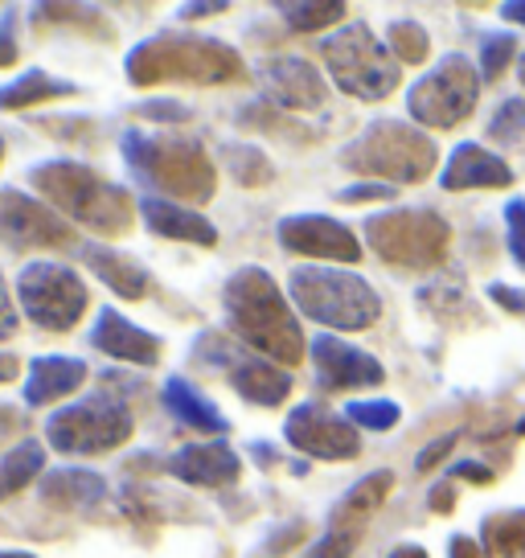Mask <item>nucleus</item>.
I'll return each instance as SVG.
<instances>
[{
    "label": "nucleus",
    "mask_w": 525,
    "mask_h": 558,
    "mask_svg": "<svg viewBox=\"0 0 525 558\" xmlns=\"http://www.w3.org/2000/svg\"><path fill=\"white\" fill-rule=\"evenodd\" d=\"M123 74L132 87H234L246 83L243 53L206 34H185V29H164V34L144 37L136 50L123 58Z\"/></svg>",
    "instance_id": "nucleus-1"
},
{
    "label": "nucleus",
    "mask_w": 525,
    "mask_h": 558,
    "mask_svg": "<svg viewBox=\"0 0 525 558\" xmlns=\"http://www.w3.org/2000/svg\"><path fill=\"white\" fill-rule=\"evenodd\" d=\"M222 308H227L230 332L259 357L276 362V366H296L304 357L308 345H304L300 320L280 292V283L271 279V271H262L255 263L239 267L222 288Z\"/></svg>",
    "instance_id": "nucleus-2"
},
{
    "label": "nucleus",
    "mask_w": 525,
    "mask_h": 558,
    "mask_svg": "<svg viewBox=\"0 0 525 558\" xmlns=\"http://www.w3.org/2000/svg\"><path fill=\"white\" fill-rule=\"evenodd\" d=\"M120 153L132 181L157 190V197L164 193L181 206H206L218 190V169L210 153L190 136L127 128L120 136Z\"/></svg>",
    "instance_id": "nucleus-3"
},
{
    "label": "nucleus",
    "mask_w": 525,
    "mask_h": 558,
    "mask_svg": "<svg viewBox=\"0 0 525 558\" xmlns=\"http://www.w3.org/2000/svg\"><path fill=\"white\" fill-rule=\"evenodd\" d=\"M29 185H34L46 202H50L62 218H74L78 227L95 230L99 239H123L136 227V202L132 193L95 173L90 165L78 160H46L29 169Z\"/></svg>",
    "instance_id": "nucleus-4"
},
{
    "label": "nucleus",
    "mask_w": 525,
    "mask_h": 558,
    "mask_svg": "<svg viewBox=\"0 0 525 558\" xmlns=\"http://www.w3.org/2000/svg\"><path fill=\"white\" fill-rule=\"evenodd\" d=\"M288 292H292V304L308 320L341 332L374 329L378 316H382V300L369 288V279L353 276L345 267H325V263L292 267Z\"/></svg>",
    "instance_id": "nucleus-5"
},
{
    "label": "nucleus",
    "mask_w": 525,
    "mask_h": 558,
    "mask_svg": "<svg viewBox=\"0 0 525 558\" xmlns=\"http://www.w3.org/2000/svg\"><path fill=\"white\" fill-rule=\"evenodd\" d=\"M436 160H439L436 140L427 136V132H419L415 123H403V120H374L341 153V165L350 173L390 181L394 190L427 181L431 169H436Z\"/></svg>",
    "instance_id": "nucleus-6"
},
{
    "label": "nucleus",
    "mask_w": 525,
    "mask_h": 558,
    "mask_svg": "<svg viewBox=\"0 0 525 558\" xmlns=\"http://www.w3.org/2000/svg\"><path fill=\"white\" fill-rule=\"evenodd\" d=\"M132 432H136V415L123 399V378L115 374L103 378V390L53 411L46 423V439L62 456H107L123 448Z\"/></svg>",
    "instance_id": "nucleus-7"
},
{
    "label": "nucleus",
    "mask_w": 525,
    "mask_h": 558,
    "mask_svg": "<svg viewBox=\"0 0 525 558\" xmlns=\"http://www.w3.org/2000/svg\"><path fill=\"white\" fill-rule=\"evenodd\" d=\"M320 58L329 66V78L337 87L362 99V104H382L403 83V62L390 53L386 41L374 37L366 21H350L337 34L320 41Z\"/></svg>",
    "instance_id": "nucleus-8"
},
{
    "label": "nucleus",
    "mask_w": 525,
    "mask_h": 558,
    "mask_svg": "<svg viewBox=\"0 0 525 558\" xmlns=\"http://www.w3.org/2000/svg\"><path fill=\"white\" fill-rule=\"evenodd\" d=\"M366 243L390 267L431 271L448 259L452 227L436 209H386V214L366 218Z\"/></svg>",
    "instance_id": "nucleus-9"
},
{
    "label": "nucleus",
    "mask_w": 525,
    "mask_h": 558,
    "mask_svg": "<svg viewBox=\"0 0 525 558\" xmlns=\"http://www.w3.org/2000/svg\"><path fill=\"white\" fill-rule=\"evenodd\" d=\"M17 304L41 332H71L87 316L90 292L74 267L34 259L17 276Z\"/></svg>",
    "instance_id": "nucleus-10"
},
{
    "label": "nucleus",
    "mask_w": 525,
    "mask_h": 558,
    "mask_svg": "<svg viewBox=\"0 0 525 558\" xmlns=\"http://www.w3.org/2000/svg\"><path fill=\"white\" fill-rule=\"evenodd\" d=\"M476 104H480V74L464 53H448L406 95V111L423 128H455L473 116Z\"/></svg>",
    "instance_id": "nucleus-11"
},
{
    "label": "nucleus",
    "mask_w": 525,
    "mask_h": 558,
    "mask_svg": "<svg viewBox=\"0 0 525 558\" xmlns=\"http://www.w3.org/2000/svg\"><path fill=\"white\" fill-rule=\"evenodd\" d=\"M390 488H394V472L390 469H378V472H369V476H362V481L333 506L329 530H325V538L313 546L308 558H353L357 542L366 538L369 522H374V513H378L382 501L390 497Z\"/></svg>",
    "instance_id": "nucleus-12"
},
{
    "label": "nucleus",
    "mask_w": 525,
    "mask_h": 558,
    "mask_svg": "<svg viewBox=\"0 0 525 558\" xmlns=\"http://www.w3.org/2000/svg\"><path fill=\"white\" fill-rule=\"evenodd\" d=\"M0 243L9 251H58L74 246V227L29 193L0 190Z\"/></svg>",
    "instance_id": "nucleus-13"
},
{
    "label": "nucleus",
    "mask_w": 525,
    "mask_h": 558,
    "mask_svg": "<svg viewBox=\"0 0 525 558\" xmlns=\"http://www.w3.org/2000/svg\"><path fill=\"white\" fill-rule=\"evenodd\" d=\"M283 439L296 452L313 456V460H329V464H345L362 456V436L345 415L329 411L325 402H300L292 415L283 418Z\"/></svg>",
    "instance_id": "nucleus-14"
},
{
    "label": "nucleus",
    "mask_w": 525,
    "mask_h": 558,
    "mask_svg": "<svg viewBox=\"0 0 525 558\" xmlns=\"http://www.w3.org/2000/svg\"><path fill=\"white\" fill-rule=\"evenodd\" d=\"M206 341H210L218 353H206L213 366L227 369V383L234 386V395L246 402H255V407H280L288 402L292 395V374L276 362H267L259 353H243V349L234 345H222V337L218 332H206Z\"/></svg>",
    "instance_id": "nucleus-15"
},
{
    "label": "nucleus",
    "mask_w": 525,
    "mask_h": 558,
    "mask_svg": "<svg viewBox=\"0 0 525 558\" xmlns=\"http://www.w3.org/2000/svg\"><path fill=\"white\" fill-rule=\"evenodd\" d=\"M283 251L304 255V259L325 263H357L362 259V243L345 222H337L329 214H288L276 227Z\"/></svg>",
    "instance_id": "nucleus-16"
},
{
    "label": "nucleus",
    "mask_w": 525,
    "mask_h": 558,
    "mask_svg": "<svg viewBox=\"0 0 525 558\" xmlns=\"http://www.w3.org/2000/svg\"><path fill=\"white\" fill-rule=\"evenodd\" d=\"M262 95L283 111H320L329 104V87L320 78V70L308 58L296 53H276L259 66Z\"/></svg>",
    "instance_id": "nucleus-17"
},
{
    "label": "nucleus",
    "mask_w": 525,
    "mask_h": 558,
    "mask_svg": "<svg viewBox=\"0 0 525 558\" xmlns=\"http://www.w3.org/2000/svg\"><path fill=\"white\" fill-rule=\"evenodd\" d=\"M308 349H313L316 383L325 386V390H366V386H378L386 378L382 362L374 353L350 345L341 337L320 332V337H313Z\"/></svg>",
    "instance_id": "nucleus-18"
},
{
    "label": "nucleus",
    "mask_w": 525,
    "mask_h": 558,
    "mask_svg": "<svg viewBox=\"0 0 525 558\" xmlns=\"http://www.w3.org/2000/svg\"><path fill=\"white\" fill-rule=\"evenodd\" d=\"M160 469L173 481L193 488H227L239 485L243 476V460L230 448L227 439H210V444H185L181 452H173Z\"/></svg>",
    "instance_id": "nucleus-19"
},
{
    "label": "nucleus",
    "mask_w": 525,
    "mask_h": 558,
    "mask_svg": "<svg viewBox=\"0 0 525 558\" xmlns=\"http://www.w3.org/2000/svg\"><path fill=\"white\" fill-rule=\"evenodd\" d=\"M90 345L107 353V357H115L123 366H144L152 369L160 362V337L157 332L141 329V325H132L123 313L115 308H99L95 316V329H90Z\"/></svg>",
    "instance_id": "nucleus-20"
},
{
    "label": "nucleus",
    "mask_w": 525,
    "mask_h": 558,
    "mask_svg": "<svg viewBox=\"0 0 525 558\" xmlns=\"http://www.w3.org/2000/svg\"><path fill=\"white\" fill-rule=\"evenodd\" d=\"M439 185L448 193H464V190H509L513 185V169L509 160H501L497 153L480 148V144H460L452 148V157L439 173Z\"/></svg>",
    "instance_id": "nucleus-21"
},
{
    "label": "nucleus",
    "mask_w": 525,
    "mask_h": 558,
    "mask_svg": "<svg viewBox=\"0 0 525 558\" xmlns=\"http://www.w3.org/2000/svg\"><path fill=\"white\" fill-rule=\"evenodd\" d=\"M144 227L152 230L157 239L169 243H190V246H218V227H213L206 214H197L193 206L169 202V197H144L141 202Z\"/></svg>",
    "instance_id": "nucleus-22"
},
{
    "label": "nucleus",
    "mask_w": 525,
    "mask_h": 558,
    "mask_svg": "<svg viewBox=\"0 0 525 558\" xmlns=\"http://www.w3.org/2000/svg\"><path fill=\"white\" fill-rule=\"evenodd\" d=\"M78 259L87 263L90 271L99 276V283H107L115 296L123 300H144L148 296V288H152V276H148V267L141 259H132V255H123L115 246H103V243H83L78 246Z\"/></svg>",
    "instance_id": "nucleus-23"
},
{
    "label": "nucleus",
    "mask_w": 525,
    "mask_h": 558,
    "mask_svg": "<svg viewBox=\"0 0 525 558\" xmlns=\"http://www.w3.org/2000/svg\"><path fill=\"white\" fill-rule=\"evenodd\" d=\"M87 383V362L83 357H34L29 362V378H25V402L29 407H50V402L74 395Z\"/></svg>",
    "instance_id": "nucleus-24"
},
{
    "label": "nucleus",
    "mask_w": 525,
    "mask_h": 558,
    "mask_svg": "<svg viewBox=\"0 0 525 558\" xmlns=\"http://www.w3.org/2000/svg\"><path fill=\"white\" fill-rule=\"evenodd\" d=\"M37 497L50 509H95L107 497V485L99 472L58 469V472H46V481L37 485Z\"/></svg>",
    "instance_id": "nucleus-25"
},
{
    "label": "nucleus",
    "mask_w": 525,
    "mask_h": 558,
    "mask_svg": "<svg viewBox=\"0 0 525 558\" xmlns=\"http://www.w3.org/2000/svg\"><path fill=\"white\" fill-rule=\"evenodd\" d=\"M160 402H164V411L176 415L185 427H197V432H206V436H227V415L213 407L206 395H197L185 378H169L164 390H160Z\"/></svg>",
    "instance_id": "nucleus-26"
},
{
    "label": "nucleus",
    "mask_w": 525,
    "mask_h": 558,
    "mask_svg": "<svg viewBox=\"0 0 525 558\" xmlns=\"http://www.w3.org/2000/svg\"><path fill=\"white\" fill-rule=\"evenodd\" d=\"M78 95L71 78H53L46 70H25L13 83L0 87V111H29L37 104H50V99H71Z\"/></svg>",
    "instance_id": "nucleus-27"
},
{
    "label": "nucleus",
    "mask_w": 525,
    "mask_h": 558,
    "mask_svg": "<svg viewBox=\"0 0 525 558\" xmlns=\"http://www.w3.org/2000/svg\"><path fill=\"white\" fill-rule=\"evenodd\" d=\"M46 472V448L37 439H21L9 452H0V501L17 497Z\"/></svg>",
    "instance_id": "nucleus-28"
},
{
    "label": "nucleus",
    "mask_w": 525,
    "mask_h": 558,
    "mask_svg": "<svg viewBox=\"0 0 525 558\" xmlns=\"http://www.w3.org/2000/svg\"><path fill=\"white\" fill-rule=\"evenodd\" d=\"M480 546L489 558H525V509H497L480 525Z\"/></svg>",
    "instance_id": "nucleus-29"
},
{
    "label": "nucleus",
    "mask_w": 525,
    "mask_h": 558,
    "mask_svg": "<svg viewBox=\"0 0 525 558\" xmlns=\"http://www.w3.org/2000/svg\"><path fill=\"white\" fill-rule=\"evenodd\" d=\"M222 153H227L230 177H234L243 190H262V185H271L276 165L267 160V153H262V148H255V144H227Z\"/></svg>",
    "instance_id": "nucleus-30"
},
{
    "label": "nucleus",
    "mask_w": 525,
    "mask_h": 558,
    "mask_svg": "<svg viewBox=\"0 0 525 558\" xmlns=\"http://www.w3.org/2000/svg\"><path fill=\"white\" fill-rule=\"evenodd\" d=\"M276 13H280L296 34H313V29H329V25H337V21H345V4L341 0H316V4H304V0H283V4H276Z\"/></svg>",
    "instance_id": "nucleus-31"
},
{
    "label": "nucleus",
    "mask_w": 525,
    "mask_h": 558,
    "mask_svg": "<svg viewBox=\"0 0 525 558\" xmlns=\"http://www.w3.org/2000/svg\"><path fill=\"white\" fill-rule=\"evenodd\" d=\"M386 46H390V53H394L399 62L419 66V62H427V53H431V37H427V29H423L419 21L403 17V21H390Z\"/></svg>",
    "instance_id": "nucleus-32"
},
{
    "label": "nucleus",
    "mask_w": 525,
    "mask_h": 558,
    "mask_svg": "<svg viewBox=\"0 0 525 558\" xmlns=\"http://www.w3.org/2000/svg\"><path fill=\"white\" fill-rule=\"evenodd\" d=\"M345 418H350L353 427H366V432H390V427H399V402L390 399H369V402H350L345 407Z\"/></svg>",
    "instance_id": "nucleus-33"
},
{
    "label": "nucleus",
    "mask_w": 525,
    "mask_h": 558,
    "mask_svg": "<svg viewBox=\"0 0 525 558\" xmlns=\"http://www.w3.org/2000/svg\"><path fill=\"white\" fill-rule=\"evenodd\" d=\"M513 53H517V37L513 34H480V53H476V62H480V78H501L505 66L513 62Z\"/></svg>",
    "instance_id": "nucleus-34"
},
{
    "label": "nucleus",
    "mask_w": 525,
    "mask_h": 558,
    "mask_svg": "<svg viewBox=\"0 0 525 558\" xmlns=\"http://www.w3.org/2000/svg\"><path fill=\"white\" fill-rule=\"evenodd\" d=\"M525 136V99H505L492 111L489 120V140L497 144H517Z\"/></svg>",
    "instance_id": "nucleus-35"
},
{
    "label": "nucleus",
    "mask_w": 525,
    "mask_h": 558,
    "mask_svg": "<svg viewBox=\"0 0 525 558\" xmlns=\"http://www.w3.org/2000/svg\"><path fill=\"white\" fill-rule=\"evenodd\" d=\"M505 243L513 263L525 271V197H513L505 206Z\"/></svg>",
    "instance_id": "nucleus-36"
},
{
    "label": "nucleus",
    "mask_w": 525,
    "mask_h": 558,
    "mask_svg": "<svg viewBox=\"0 0 525 558\" xmlns=\"http://www.w3.org/2000/svg\"><path fill=\"white\" fill-rule=\"evenodd\" d=\"M304 534H308V525L304 522H288V525H280L271 538L262 542V550H259V558H283L292 546H300L304 542Z\"/></svg>",
    "instance_id": "nucleus-37"
},
{
    "label": "nucleus",
    "mask_w": 525,
    "mask_h": 558,
    "mask_svg": "<svg viewBox=\"0 0 525 558\" xmlns=\"http://www.w3.org/2000/svg\"><path fill=\"white\" fill-rule=\"evenodd\" d=\"M17 308H21V304L13 300V292H9V283H4V276H0V341L17 337V329H21Z\"/></svg>",
    "instance_id": "nucleus-38"
},
{
    "label": "nucleus",
    "mask_w": 525,
    "mask_h": 558,
    "mask_svg": "<svg viewBox=\"0 0 525 558\" xmlns=\"http://www.w3.org/2000/svg\"><path fill=\"white\" fill-rule=\"evenodd\" d=\"M455 444H460V432H448L443 439H431V444H427V448H423V452L415 456V469H419V472H431L439 464V460H443V456L452 452Z\"/></svg>",
    "instance_id": "nucleus-39"
},
{
    "label": "nucleus",
    "mask_w": 525,
    "mask_h": 558,
    "mask_svg": "<svg viewBox=\"0 0 525 558\" xmlns=\"http://www.w3.org/2000/svg\"><path fill=\"white\" fill-rule=\"evenodd\" d=\"M136 116H152L157 123H185L190 120V107L173 104V99H157V104H144Z\"/></svg>",
    "instance_id": "nucleus-40"
},
{
    "label": "nucleus",
    "mask_w": 525,
    "mask_h": 558,
    "mask_svg": "<svg viewBox=\"0 0 525 558\" xmlns=\"http://www.w3.org/2000/svg\"><path fill=\"white\" fill-rule=\"evenodd\" d=\"M489 300L501 304L509 316H525V292L522 288H509V283H489Z\"/></svg>",
    "instance_id": "nucleus-41"
},
{
    "label": "nucleus",
    "mask_w": 525,
    "mask_h": 558,
    "mask_svg": "<svg viewBox=\"0 0 525 558\" xmlns=\"http://www.w3.org/2000/svg\"><path fill=\"white\" fill-rule=\"evenodd\" d=\"M386 197H394V185H353V190L337 193V202H345V206H357V202H386Z\"/></svg>",
    "instance_id": "nucleus-42"
},
{
    "label": "nucleus",
    "mask_w": 525,
    "mask_h": 558,
    "mask_svg": "<svg viewBox=\"0 0 525 558\" xmlns=\"http://www.w3.org/2000/svg\"><path fill=\"white\" fill-rule=\"evenodd\" d=\"M455 476H464V481H473V485H492V469L480 464V460H460L452 469V481Z\"/></svg>",
    "instance_id": "nucleus-43"
},
{
    "label": "nucleus",
    "mask_w": 525,
    "mask_h": 558,
    "mask_svg": "<svg viewBox=\"0 0 525 558\" xmlns=\"http://www.w3.org/2000/svg\"><path fill=\"white\" fill-rule=\"evenodd\" d=\"M427 506H431V513H452V506H455L452 481H439V485L431 488V497H427Z\"/></svg>",
    "instance_id": "nucleus-44"
},
{
    "label": "nucleus",
    "mask_w": 525,
    "mask_h": 558,
    "mask_svg": "<svg viewBox=\"0 0 525 558\" xmlns=\"http://www.w3.org/2000/svg\"><path fill=\"white\" fill-rule=\"evenodd\" d=\"M448 558H485V546H476V538H468V534H455Z\"/></svg>",
    "instance_id": "nucleus-45"
},
{
    "label": "nucleus",
    "mask_w": 525,
    "mask_h": 558,
    "mask_svg": "<svg viewBox=\"0 0 525 558\" xmlns=\"http://www.w3.org/2000/svg\"><path fill=\"white\" fill-rule=\"evenodd\" d=\"M218 13H230L227 0H218V4H181V17H218Z\"/></svg>",
    "instance_id": "nucleus-46"
},
{
    "label": "nucleus",
    "mask_w": 525,
    "mask_h": 558,
    "mask_svg": "<svg viewBox=\"0 0 525 558\" xmlns=\"http://www.w3.org/2000/svg\"><path fill=\"white\" fill-rule=\"evenodd\" d=\"M17 62V41L9 34V25H0V66H13Z\"/></svg>",
    "instance_id": "nucleus-47"
},
{
    "label": "nucleus",
    "mask_w": 525,
    "mask_h": 558,
    "mask_svg": "<svg viewBox=\"0 0 525 558\" xmlns=\"http://www.w3.org/2000/svg\"><path fill=\"white\" fill-rule=\"evenodd\" d=\"M17 374H21V362L13 357V353H0V386L4 383H17Z\"/></svg>",
    "instance_id": "nucleus-48"
},
{
    "label": "nucleus",
    "mask_w": 525,
    "mask_h": 558,
    "mask_svg": "<svg viewBox=\"0 0 525 558\" xmlns=\"http://www.w3.org/2000/svg\"><path fill=\"white\" fill-rule=\"evenodd\" d=\"M501 17H505V21H517V25H525V0H509L505 9H501Z\"/></svg>",
    "instance_id": "nucleus-49"
},
{
    "label": "nucleus",
    "mask_w": 525,
    "mask_h": 558,
    "mask_svg": "<svg viewBox=\"0 0 525 558\" xmlns=\"http://www.w3.org/2000/svg\"><path fill=\"white\" fill-rule=\"evenodd\" d=\"M390 558H427V550L415 546V542H403V546H394V550H390Z\"/></svg>",
    "instance_id": "nucleus-50"
},
{
    "label": "nucleus",
    "mask_w": 525,
    "mask_h": 558,
    "mask_svg": "<svg viewBox=\"0 0 525 558\" xmlns=\"http://www.w3.org/2000/svg\"><path fill=\"white\" fill-rule=\"evenodd\" d=\"M251 452L259 464H276V452H271V444H251Z\"/></svg>",
    "instance_id": "nucleus-51"
},
{
    "label": "nucleus",
    "mask_w": 525,
    "mask_h": 558,
    "mask_svg": "<svg viewBox=\"0 0 525 558\" xmlns=\"http://www.w3.org/2000/svg\"><path fill=\"white\" fill-rule=\"evenodd\" d=\"M517 78H522V87H525V53H522V62H517Z\"/></svg>",
    "instance_id": "nucleus-52"
},
{
    "label": "nucleus",
    "mask_w": 525,
    "mask_h": 558,
    "mask_svg": "<svg viewBox=\"0 0 525 558\" xmlns=\"http://www.w3.org/2000/svg\"><path fill=\"white\" fill-rule=\"evenodd\" d=\"M0 558H34V555H17V550H4Z\"/></svg>",
    "instance_id": "nucleus-53"
},
{
    "label": "nucleus",
    "mask_w": 525,
    "mask_h": 558,
    "mask_svg": "<svg viewBox=\"0 0 525 558\" xmlns=\"http://www.w3.org/2000/svg\"><path fill=\"white\" fill-rule=\"evenodd\" d=\"M517 436H525V418H522V423H517Z\"/></svg>",
    "instance_id": "nucleus-54"
},
{
    "label": "nucleus",
    "mask_w": 525,
    "mask_h": 558,
    "mask_svg": "<svg viewBox=\"0 0 525 558\" xmlns=\"http://www.w3.org/2000/svg\"><path fill=\"white\" fill-rule=\"evenodd\" d=\"M0 165H4V140H0Z\"/></svg>",
    "instance_id": "nucleus-55"
}]
</instances>
